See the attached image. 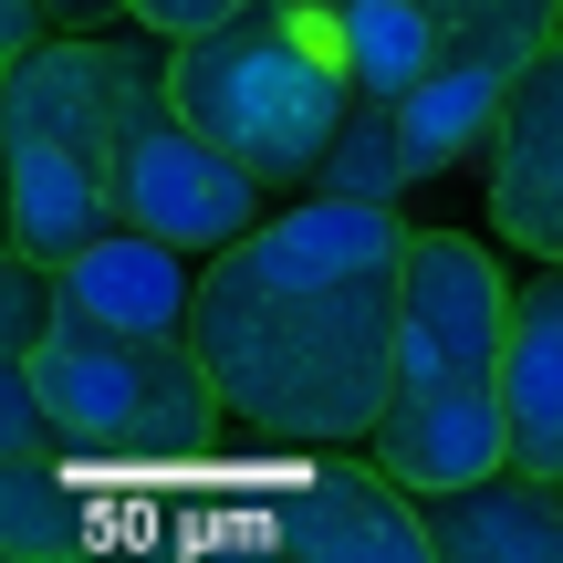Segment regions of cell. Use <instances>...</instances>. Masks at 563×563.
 I'll return each instance as SVG.
<instances>
[{"label":"cell","instance_id":"1","mask_svg":"<svg viewBox=\"0 0 563 563\" xmlns=\"http://www.w3.org/2000/svg\"><path fill=\"white\" fill-rule=\"evenodd\" d=\"M418 230L386 199L292 188L251 241L199 272V365L220 376L230 428L292 449H365L397 397V302Z\"/></svg>","mask_w":563,"mask_h":563},{"label":"cell","instance_id":"2","mask_svg":"<svg viewBox=\"0 0 563 563\" xmlns=\"http://www.w3.org/2000/svg\"><path fill=\"white\" fill-rule=\"evenodd\" d=\"M511 282L470 230H418L407 241V302H397V397H386L365 460L397 490L439 501L490 470H511Z\"/></svg>","mask_w":563,"mask_h":563},{"label":"cell","instance_id":"3","mask_svg":"<svg viewBox=\"0 0 563 563\" xmlns=\"http://www.w3.org/2000/svg\"><path fill=\"white\" fill-rule=\"evenodd\" d=\"M355 74L334 53V11L323 0H251L241 21L178 42V115L220 136L241 167L272 188H313L323 146L355 115Z\"/></svg>","mask_w":563,"mask_h":563},{"label":"cell","instance_id":"4","mask_svg":"<svg viewBox=\"0 0 563 563\" xmlns=\"http://www.w3.org/2000/svg\"><path fill=\"white\" fill-rule=\"evenodd\" d=\"M32 386L63 418V439L95 460H209V439L230 428L220 376L199 365L188 334H125L95 313H53V334L32 344Z\"/></svg>","mask_w":563,"mask_h":563},{"label":"cell","instance_id":"5","mask_svg":"<svg viewBox=\"0 0 563 563\" xmlns=\"http://www.w3.org/2000/svg\"><path fill=\"white\" fill-rule=\"evenodd\" d=\"M178 104V42L146 21H95V32H53L42 53L0 63V136H53L115 178L125 136Z\"/></svg>","mask_w":563,"mask_h":563},{"label":"cell","instance_id":"6","mask_svg":"<svg viewBox=\"0 0 563 563\" xmlns=\"http://www.w3.org/2000/svg\"><path fill=\"white\" fill-rule=\"evenodd\" d=\"M282 188L262 167H241L220 136H199V125L167 104L157 125H136L115 157V220L125 230H157V241L199 251V262H220L230 241H251V230L272 220Z\"/></svg>","mask_w":563,"mask_h":563},{"label":"cell","instance_id":"7","mask_svg":"<svg viewBox=\"0 0 563 563\" xmlns=\"http://www.w3.org/2000/svg\"><path fill=\"white\" fill-rule=\"evenodd\" d=\"M481 199L522 262H563V32L522 63L501 125L481 146Z\"/></svg>","mask_w":563,"mask_h":563},{"label":"cell","instance_id":"8","mask_svg":"<svg viewBox=\"0 0 563 563\" xmlns=\"http://www.w3.org/2000/svg\"><path fill=\"white\" fill-rule=\"evenodd\" d=\"M199 251L157 241V230H104L95 251H74L53 282H63V313H95V323H125V334H188L199 323Z\"/></svg>","mask_w":563,"mask_h":563},{"label":"cell","instance_id":"9","mask_svg":"<svg viewBox=\"0 0 563 563\" xmlns=\"http://www.w3.org/2000/svg\"><path fill=\"white\" fill-rule=\"evenodd\" d=\"M428 511V553L439 563H563V481L553 470H490L470 490H439Z\"/></svg>","mask_w":563,"mask_h":563},{"label":"cell","instance_id":"10","mask_svg":"<svg viewBox=\"0 0 563 563\" xmlns=\"http://www.w3.org/2000/svg\"><path fill=\"white\" fill-rule=\"evenodd\" d=\"M282 553H313V563H439L428 553L418 490H397L376 460L302 490V501L282 511Z\"/></svg>","mask_w":563,"mask_h":563},{"label":"cell","instance_id":"11","mask_svg":"<svg viewBox=\"0 0 563 563\" xmlns=\"http://www.w3.org/2000/svg\"><path fill=\"white\" fill-rule=\"evenodd\" d=\"M115 230V178L84 146L53 136H11V251L42 272H63L74 251H95Z\"/></svg>","mask_w":563,"mask_h":563},{"label":"cell","instance_id":"12","mask_svg":"<svg viewBox=\"0 0 563 563\" xmlns=\"http://www.w3.org/2000/svg\"><path fill=\"white\" fill-rule=\"evenodd\" d=\"M501 397H511V460L563 481V262H532L511 282Z\"/></svg>","mask_w":563,"mask_h":563},{"label":"cell","instance_id":"13","mask_svg":"<svg viewBox=\"0 0 563 563\" xmlns=\"http://www.w3.org/2000/svg\"><path fill=\"white\" fill-rule=\"evenodd\" d=\"M334 11V53L355 74L365 104H407L449 53V11L439 0H323Z\"/></svg>","mask_w":563,"mask_h":563},{"label":"cell","instance_id":"14","mask_svg":"<svg viewBox=\"0 0 563 563\" xmlns=\"http://www.w3.org/2000/svg\"><path fill=\"white\" fill-rule=\"evenodd\" d=\"M313 188H323V199H386V209H397L407 188H418L407 136H397V104H355V115H344V136L323 146Z\"/></svg>","mask_w":563,"mask_h":563},{"label":"cell","instance_id":"15","mask_svg":"<svg viewBox=\"0 0 563 563\" xmlns=\"http://www.w3.org/2000/svg\"><path fill=\"white\" fill-rule=\"evenodd\" d=\"M251 0H125V21H146V32H167V42H199V32H220V21H241Z\"/></svg>","mask_w":563,"mask_h":563},{"label":"cell","instance_id":"16","mask_svg":"<svg viewBox=\"0 0 563 563\" xmlns=\"http://www.w3.org/2000/svg\"><path fill=\"white\" fill-rule=\"evenodd\" d=\"M63 32H95V21H125V0H53Z\"/></svg>","mask_w":563,"mask_h":563}]
</instances>
